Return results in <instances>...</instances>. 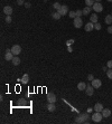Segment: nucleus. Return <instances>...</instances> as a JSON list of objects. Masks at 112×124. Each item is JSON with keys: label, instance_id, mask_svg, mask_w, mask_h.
<instances>
[{"label": "nucleus", "instance_id": "29", "mask_svg": "<svg viewBox=\"0 0 112 124\" xmlns=\"http://www.w3.org/2000/svg\"><path fill=\"white\" fill-rule=\"evenodd\" d=\"M75 12H76V17H81V16L83 15V11H82V10H80V9H78V10H76Z\"/></svg>", "mask_w": 112, "mask_h": 124}, {"label": "nucleus", "instance_id": "17", "mask_svg": "<svg viewBox=\"0 0 112 124\" xmlns=\"http://www.w3.org/2000/svg\"><path fill=\"white\" fill-rule=\"evenodd\" d=\"M47 110L49 112H54L56 110V106H55V103H48L47 105Z\"/></svg>", "mask_w": 112, "mask_h": 124}, {"label": "nucleus", "instance_id": "10", "mask_svg": "<svg viewBox=\"0 0 112 124\" xmlns=\"http://www.w3.org/2000/svg\"><path fill=\"white\" fill-rule=\"evenodd\" d=\"M4 12L6 13V16H11V13L13 12V7H10V6H4Z\"/></svg>", "mask_w": 112, "mask_h": 124}, {"label": "nucleus", "instance_id": "25", "mask_svg": "<svg viewBox=\"0 0 112 124\" xmlns=\"http://www.w3.org/2000/svg\"><path fill=\"white\" fill-rule=\"evenodd\" d=\"M101 28H102L101 24H100V22H95L94 24V29L95 30H101Z\"/></svg>", "mask_w": 112, "mask_h": 124}, {"label": "nucleus", "instance_id": "28", "mask_svg": "<svg viewBox=\"0 0 112 124\" xmlns=\"http://www.w3.org/2000/svg\"><path fill=\"white\" fill-rule=\"evenodd\" d=\"M11 21H13V18H11V16H7V17H6V22H7V24H10Z\"/></svg>", "mask_w": 112, "mask_h": 124}, {"label": "nucleus", "instance_id": "5", "mask_svg": "<svg viewBox=\"0 0 112 124\" xmlns=\"http://www.w3.org/2000/svg\"><path fill=\"white\" fill-rule=\"evenodd\" d=\"M74 27L75 28H81L83 26V20H82V18L81 17H76V18H74Z\"/></svg>", "mask_w": 112, "mask_h": 124}, {"label": "nucleus", "instance_id": "1", "mask_svg": "<svg viewBox=\"0 0 112 124\" xmlns=\"http://www.w3.org/2000/svg\"><path fill=\"white\" fill-rule=\"evenodd\" d=\"M76 123H89V115L87 113H82L75 119Z\"/></svg>", "mask_w": 112, "mask_h": 124}, {"label": "nucleus", "instance_id": "35", "mask_svg": "<svg viewBox=\"0 0 112 124\" xmlns=\"http://www.w3.org/2000/svg\"><path fill=\"white\" fill-rule=\"evenodd\" d=\"M108 33L109 34H112V26H109L108 27Z\"/></svg>", "mask_w": 112, "mask_h": 124}, {"label": "nucleus", "instance_id": "40", "mask_svg": "<svg viewBox=\"0 0 112 124\" xmlns=\"http://www.w3.org/2000/svg\"><path fill=\"white\" fill-rule=\"evenodd\" d=\"M45 1H46V0H45Z\"/></svg>", "mask_w": 112, "mask_h": 124}, {"label": "nucleus", "instance_id": "2", "mask_svg": "<svg viewBox=\"0 0 112 124\" xmlns=\"http://www.w3.org/2000/svg\"><path fill=\"white\" fill-rule=\"evenodd\" d=\"M91 119H92V121H93V122L99 123V122H101V121H102V119H103V115H102V113H101V112H95L93 115H91Z\"/></svg>", "mask_w": 112, "mask_h": 124}, {"label": "nucleus", "instance_id": "24", "mask_svg": "<svg viewBox=\"0 0 112 124\" xmlns=\"http://www.w3.org/2000/svg\"><path fill=\"white\" fill-rule=\"evenodd\" d=\"M107 76H108L109 79H112V68H109L107 70Z\"/></svg>", "mask_w": 112, "mask_h": 124}, {"label": "nucleus", "instance_id": "38", "mask_svg": "<svg viewBox=\"0 0 112 124\" xmlns=\"http://www.w3.org/2000/svg\"><path fill=\"white\" fill-rule=\"evenodd\" d=\"M108 1H109V2H112V0H108Z\"/></svg>", "mask_w": 112, "mask_h": 124}, {"label": "nucleus", "instance_id": "23", "mask_svg": "<svg viewBox=\"0 0 112 124\" xmlns=\"http://www.w3.org/2000/svg\"><path fill=\"white\" fill-rule=\"evenodd\" d=\"M94 2H95V0H85V4L89 6V7H92L94 4Z\"/></svg>", "mask_w": 112, "mask_h": 124}, {"label": "nucleus", "instance_id": "30", "mask_svg": "<svg viewBox=\"0 0 112 124\" xmlns=\"http://www.w3.org/2000/svg\"><path fill=\"white\" fill-rule=\"evenodd\" d=\"M72 44H74V39H69V40H67V41H66V45H67V47H69V46H71Z\"/></svg>", "mask_w": 112, "mask_h": 124}, {"label": "nucleus", "instance_id": "6", "mask_svg": "<svg viewBox=\"0 0 112 124\" xmlns=\"http://www.w3.org/2000/svg\"><path fill=\"white\" fill-rule=\"evenodd\" d=\"M58 12L60 13V16H65V15H69V7L67 6H65V4H63V6H60V8L57 10Z\"/></svg>", "mask_w": 112, "mask_h": 124}, {"label": "nucleus", "instance_id": "26", "mask_svg": "<svg viewBox=\"0 0 112 124\" xmlns=\"http://www.w3.org/2000/svg\"><path fill=\"white\" fill-rule=\"evenodd\" d=\"M53 8L56 9V10H58V9L60 8V2H54V4H53Z\"/></svg>", "mask_w": 112, "mask_h": 124}, {"label": "nucleus", "instance_id": "19", "mask_svg": "<svg viewBox=\"0 0 112 124\" xmlns=\"http://www.w3.org/2000/svg\"><path fill=\"white\" fill-rule=\"evenodd\" d=\"M104 21L107 25H111L112 24V15H108L107 17L104 18Z\"/></svg>", "mask_w": 112, "mask_h": 124}, {"label": "nucleus", "instance_id": "31", "mask_svg": "<svg viewBox=\"0 0 112 124\" xmlns=\"http://www.w3.org/2000/svg\"><path fill=\"white\" fill-rule=\"evenodd\" d=\"M87 79H89V81H93V79H94V76H93V75H92V74H89V75H87Z\"/></svg>", "mask_w": 112, "mask_h": 124}, {"label": "nucleus", "instance_id": "18", "mask_svg": "<svg viewBox=\"0 0 112 124\" xmlns=\"http://www.w3.org/2000/svg\"><path fill=\"white\" fill-rule=\"evenodd\" d=\"M11 62H13V64L15 65V66H18V65L20 64V58H19L18 56H15V57L13 58V60H11Z\"/></svg>", "mask_w": 112, "mask_h": 124}, {"label": "nucleus", "instance_id": "7", "mask_svg": "<svg viewBox=\"0 0 112 124\" xmlns=\"http://www.w3.org/2000/svg\"><path fill=\"white\" fill-rule=\"evenodd\" d=\"M91 83H92V86H93L94 88H100V87L102 86V82H101V79H99V78H94Z\"/></svg>", "mask_w": 112, "mask_h": 124}, {"label": "nucleus", "instance_id": "14", "mask_svg": "<svg viewBox=\"0 0 112 124\" xmlns=\"http://www.w3.org/2000/svg\"><path fill=\"white\" fill-rule=\"evenodd\" d=\"M104 107H103V105L101 104V103H96L94 105V111L95 112H102V110H103Z\"/></svg>", "mask_w": 112, "mask_h": 124}, {"label": "nucleus", "instance_id": "21", "mask_svg": "<svg viewBox=\"0 0 112 124\" xmlns=\"http://www.w3.org/2000/svg\"><path fill=\"white\" fill-rule=\"evenodd\" d=\"M91 10H92V9H91V7L86 6L85 8H84V9L82 10V11H83V15H84V16H87V15H89V13L91 12Z\"/></svg>", "mask_w": 112, "mask_h": 124}, {"label": "nucleus", "instance_id": "3", "mask_svg": "<svg viewBox=\"0 0 112 124\" xmlns=\"http://www.w3.org/2000/svg\"><path fill=\"white\" fill-rule=\"evenodd\" d=\"M10 50H11V53H13L15 56H18L22 53V47H20L19 45H13V47L10 48Z\"/></svg>", "mask_w": 112, "mask_h": 124}, {"label": "nucleus", "instance_id": "33", "mask_svg": "<svg viewBox=\"0 0 112 124\" xmlns=\"http://www.w3.org/2000/svg\"><path fill=\"white\" fill-rule=\"evenodd\" d=\"M17 4H19V6H22V4H25V1H24V0H17Z\"/></svg>", "mask_w": 112, "mask_h": 124}, {"label": "nucleus", "instance_id": "22", "mask_svg": "<svg viewBox=\"0 0 112 124\" xmlns=\"http://www.w3.org/2000/svg\"><path fill=\"white\" fill-rule=\"evenodd\" d=\"M52 17L54 18L55 20H58V19H60V17H62V16H60V13L58 12V11H56V12H53L52 13Z\"/></svg>", "mask_w": 112, "mask_h": 124}, {"label": "nucleus", "instance_id": "32", "mask_svg": "<svg viewBox=\"0 0 112 124\" xmlns=\"http://www.w3.org/2000/svg\"><path fill=\"white\" fill-rule=\"evenodd\" d=\"M107 66H108V68H112V60H109L107 63Z\"/></svg>", "mask_w": 112, "mask_h": 124}, {"label": "nucleus", "instance_id": "16", "mask_svg": "<svg viewBox=\"0 0 112 124\" xmlns=\"http://www.w3.org/2000/svg\"><path fill=\"white\" fill-rule=\"evenodd\" d=\"M86 88V84L84 82H81V83H78V91H85Z\"/></svg>", "mask_w": 112, "mask_h": 124}, {"label": "nucleus", "instance_id": "9", "mask_svg": "<svg viewBox=\"0 0 112 124\" xmlns=\"http://www.w3.org/2000/svg\"><path fill=\"white\" fill-rule=\"evenodd\" d=\"M13 57H15V55L11 53V50H10V49H7V50H6V54H4V59L8 62V60H13Z\"/></svg>", "mask_w": 112, "mask_h": 124}, {"label": "nucleus", "instance_id": "15", "mask_svg": "<svg viewBox=\"0 0 112 124\" xmlns=\"http://www.w3.org/2000/svg\"><path fill=\"white\" fill-rule=\"evenodd\" d=\"M28 82H29V75H28V74H24L22 78L20 79V83H22V84H27Z\"/></svg>", "mask_w": 112, "mask_h": 124}, {"label": "nucleus", "instance_id": "36", "mask_svg": "<svg viewBox=\"0 0 112 124\" xmlns=\"http://www.w3.org/2000/svg\"><path fill=\"white\" fill-rule=\"evenodd\" d=\"M67 51H69V53H72V51H73V48L71 47V46H69V47H67Z\"/></svg>", "mask_w": 112, "mask_h": 124}, {"label": "nucleus", "instance_id": "37", "mask_svg": "<svg viewBox=\"0 0 112 124\" xmlns=\"http://www.w3.org/2000/svg\"><path fill=\"white\" fill-rule=\"evenodd\" d=\"M95 1H96V2H100V1H101V0H95Z\"/></svg>", "mask_w": 112, "mask_h": 124}, {"label": "nucleus", "instance_id": "27", "mask_svg": "<svg viewBox=\"0 0 112 124\" xmlns=\"http://www.w3.org/2000/svg\"><path fill=\"white\" fill-rule=\"evenodd\" d=\"M69 18H76V12L75 11H69Z\"/></svg>", "mask_w": 112, "mask_h": 124}, {"label": "nucleus", "instance_id": "11", "mask_svg": "<svg viewBox=\"0 0 112 124\" xmlns=\"http://www.w3.org/2000/svg\"><path fill=\"white\" fill-rule=\"evenodd\" d=\"M85 92H86V95H89V96H92L93 93H94V87L92 85H87L85 88Z\"/></svg>", "mask_w": 112, "mask_h": 124}, {"label": "nucleus", "instance_id": "12", "mask_svg": "<svg viewBox=\"0 0 112 124\" xmlns=\"http://www.w3.org/2000/svg\"><path fill=\"white\" fill-rule=\"evenodd\" d=\"M84 29H85V31H87V33H89V31H92V30L94 29V24L91 21L87 22L85 25V27H84Z\"/></svg>", "mask_w": 112, "mask_h": 124}, {"label": "nucleus", "instance_id": "20", "mask_svg": "<svg viewBox=\"0 0 112 124\" xmlns=\"http://www.w3.org/2000/svg\"><path fill=\"white\" fill-rule=\"evenodd\" d=\"M98 19H99V17L96 16V13H93V15L91 16V18H90V21L93 22V24H95V22H98Z\"/></svg>", "mask_w": 112, "mask_h": 124}, {"label": "nucleus", "instance_id": "39", "mask_svg": "<svg viewBox=\"0 0 112 124\" xmlns=\"http://www.w3.org/2000/svg\"><path fill=\"white\" fill-rule=\"evenodd\" d=\"M111 15H112V12H111Z\"/></svg>", "mask_w": 112, "mask_h": 124}, {"label": "nucleus", "instance_id": "8", "mask_svg": "<svg viewBox=\"0 0 112 124\" xmlns=\"http://www.w3.org/2000/svg\"><path fill=\"white\" fill-rule=\"evenodd\" d=\"M46 99H47V102L48 103H55L56 102V95L54 93H48L47 96H46Z\"/></svg>", "mask_w": 112, "mask_h": 124}, {"label": "nucleus", "instance_id": "4", "mask_svg": "<svg viewBox=\"0 0 112 124\" xmlns=\"http://www.w3.org/2000/svg\"><path fill=\"white\" fill-rule=\"evenodd\" d=\"M92 9L94 10L95 12H102V10H103V6L101 4V2H96V1H95L94 4L92 6Z\"/></svg>", "mask_w": 112, "mask_h": 124}, {"label": "nucleus", "instance_id": "13", "mask_svg": "<svg viewBox=\"0 0 112 124\" xmlns=\"http://www.w3.org/2000/svg\"><path fill=\"white\" fill-rule=\"evenodd\" d=\"M101 113H102L103 117H109V116H111V111H110L109 108H103Z\"/></svg>", "mask_w": 112, "mask_h": 124}, {"label": "nucleus", "instance_id": "34", "mask_svg": "<svg viewBox=\"0 0 112 124\" xmlns=\"http://www.w3.org/2000/svg\"><path fill=\"white\" fill-rule=\"evenodd\" d=\"M30 6H31V4H30L29 2H25V7H26L27 9H29V8H30Z\"/></svg>", "mask_w": 112, "mask_h": 124}]
</instances>
